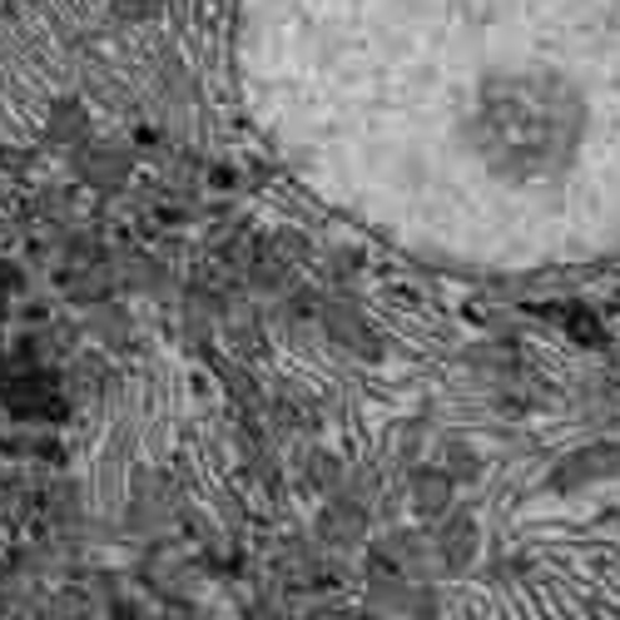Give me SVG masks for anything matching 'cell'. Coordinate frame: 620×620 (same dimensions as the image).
<instances>
[{
  "label": "cell",
  "mask_w": 620,
  "mask_h": 620,
  "mask_svg": "<svg viewBox=\"0 0 620 620\" xmlns=\"http://www.w3.org/2000/svg\"><path fill=\"white\" fill-rule=\"evenodd\" d=\"M239 56L283 164L398 249L620 259V0H243Z\"/></svg>",
  "instance_id": "1"
}]
</instances>
